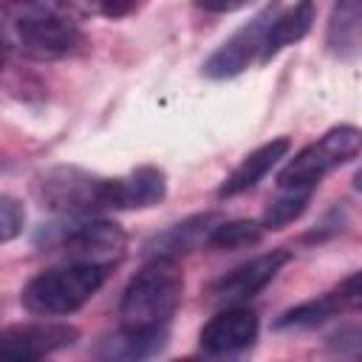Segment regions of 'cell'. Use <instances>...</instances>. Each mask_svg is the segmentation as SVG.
Masks as SVG:
<instances>
[{
  "mask_svg": "<svg viewBox=\"0 0 362 362\" xmlns=\"http://www.w3.org/2000/svg\"><path fill=\"white\" fill-rule=\"evenodd\" d=\"M6 54L14 48L25 59L51 62L82 51L85 34L71 17V6L59 3H6L3 6Z\"/></svg>",
  "mask_w": 362,
  "mask_h": 362,
  "instance_id": "cell-1",
  "label": "cell"
},
{
  "mask_svg": "<svg viewBox=\"0 0 362 362\" xmlns=\"http://www.w3.org/2000/svg\"><path fill=\"white\" fill-rule=\"evenodd\" d=\"M184 300V272L178 260H147L124 286L119 300V325L170 328Z\"/></svg>",
  "mask_w": 362,
  "mask_h": 362,
  "instance_id": "cell-2",
  "label": "cell"
},
{
  "mask_svg": "<svg viewBox=\"0 0 362 362\" xmlns=\"http://www.w3.org/2000/svg\"><path fill=\"white\" fill-rule=\"evenodd\" d=\"M110 269L88 263H62L34 274L23 291L20 303L34 317H68L85 308L96 291L107 283Z\"/></svg>",
  "mask_w": 362,
  "mask_h": 362,
  "instance_id": "cell-3",
  "label": "cell"
},
{
  "mask_svg": "<svg viewBox=\"0 0 362 362\" xmlns=\"http://www.w3.org/2000/svg\"><path fill=\"white\" fill-rule=\"evenodd\" d=\"M34 195L62 218H96L113 209V178L76 164H57L34 178Z\"/></svg>",
  "mask_w": 362,
  "mask_h": 362,
  "instance_id": "cell-4",
  "label": "cell"
},
{
  "mask_svg": "<svg viewBox=\"0 0 362 362\" xmlns=\"http://www.w3.org/2000/svg\"><path fill=\"white\" fill-rule=\"evenodd\" d=\"M34 243L59 249L65 263H88L110 272L124 260L127 252L124 229L107 218H68V223H48Z\"/></svg>",
  "mask_w": 362,
  "mask_h": 362,
  "instance_id": "cell-5",
  "label": "cell"
},
{
  "mask_svg": "<svg viewBox=\"0 0 362 362\" xmlns=\"http://www.w3.org/2000/svg\"><path fill=\"white\" fill-rule=\"evenodd\" d=\"M362 153V130L337 124L294 153L277 173V189H317V184Z\"/></svg>",
  "mask_w": 362,
  "mask_h": 362,
  "instance_id": "cell-6",
  "label": "cell"
},
{
  "mask_svg": "<svg viewBox=\"0 0 362 362\" xmlns=\"http://www.w3.org/2000/svg\"><path fill=\"white\" fill-rule=\"evenodd\" d=\"M277 11H280L277 3L260 6L249 20H243V23L204 59L201 74H204L206 79L223 82V79L240 76L249 65L260 62L263 48H266V37H269V28H272Z\"/></svg>",
  "mask_w": 362,
  "mask_h": 362,
  "instance_id": "cell-7",
  "label": "cell"
},
{
  "mask_svg": "<svg viewBox=\"0 0 362 362\" xmlns=\"http://www.w3.org/2000/svg\"><path fill=\"white\" fill-rule=\"evenodd\" d=\"M76 339L79 328L71 322H14L0 334V362H42Z\"/></svg>",
  "mask_w": 362,
  "mask_h": 362,
  "instance_id": "cell-8",
  "label": "cell"
},
{
  "mask_svg": "<svg viewBox=\"0 0 362 362\" xmlns=\"http://www.w3.org/2000/svg\"><path fill=\"white\" fill-rule=\"evenodd\" d=\"M288 260H291V252L288 249L263 252V255H257V257H252V260L229 269L218 280H212L209 288H206V300L209 303H218L223 308L243 305L246 300H252L255 294H260L280 274V269Z\"/></svg>",
  "mask_w": 362,
  "mask_h": 362,
  "instance_id": "cell-9",
  "label": "cell"
},
{
  "mask_svg": "<svg viewBox=\"0 0 362 362\" xmlns=\"http://www.w3.org/2000/svg\"><path fill=\"white\" fill-rule=\"evenodd\" d=\"M257 331H260L257 314L249 305H232V308H221L215 317L204 322V328L198 331V345L209 356H226L246 351L257 339Z\"/></svg>",
  "mask_w": 362,
  "mask_h": 362,
  "instance_id": "cell-10",
  "label": "cell"
},
{
  "mask_svg": "<svg viewBox=\"0 0 362 362\" xmlns=\"http://www.w3.org/2000/svg\"><path fill=\"white\" fill-rule=\"evenodd\" d=\"M221 223H223L221 212H195V215H189V218L167 226L164 232L153 235L144 243V255L150 260H156V257H161V260H178L184 255L206 246L209 238H212V232Z\"/></svg>",
  "mask_w": 362,
  "mask_h": 362,
  "instance_id": "cell-11",
  "label": "cell"
},
{
  "mask_svg": "<svg viewBox=\"0 0 362 362\" xmlns=\"http://www.w3.org/2000/svg\"><path fill=\"white\" fill-rule=\"evenodd\" d=\"M170 328H127L119 325L116 331L96 339L90 351V362H150L156 354L164 351Z\"/></svg>",
  "mask_w": 362,
  "mask_h": 362,
  "instance_id": "cell-12",
  "label": "cell"
},
{
  "mask_svg": "<svg viewBox=\"0 0 362 362\" xmlns=\"http://www.w3.org/2000/svg\"><path fill=\"white\" fill-rule=\"evenodd\" d=\"M288 150H291V141L286 136H280V139H272V141L255 147L252 153H246L240 158V164L221 181L218 198H235V195H243L252 187H257L283 158H288Z\"/></svg>",
  "mask_w": 362,
  "mask_h": 362,
  "instance_id": "cell-13",
  "label": "cell"
},
{
  "mask_svg": "<svg viewBox=\"0 0 362 362\" xmlns=\"http://www.w3.org/2000/svg\"><path fill=\"white\" fill-rule=\"evenodd\" d=\"M167 198V175L161 167L141 164L113 178V209H150Z\"/></svg>",
  "mask_w": 362,
  "mask_h": 362,
  "instance_id": "cell-14",
  "label": "cell"
},
{
  "mask_svg": "<svg viewBox=\"0 0 362 362\" xmlns=\"http://www.w3.org/2000/svg\"><path fill=\"white\" fill-rule=\"evenodd\" d=\"M314 17H317V8L314 3H294V6H280L272 28H269V37H266V48H263V57H260V65H266L269 59H274L283 48L300 42L311 25H314Z\"/></svg>",
  "mask_w": 362,
  "mask_h": 362,
  "instance_id": "cell-15",
  "label": "cell"
},
{
  "mask_svg": "<svg viewBox=\"0 0 362 362\" xmlns=\"http://www.w3.org/2000/svg\"><path fill=\"white\" fill-rule=\"evenodd\" d=\"M325 45L331 54L348 59L362 54V3H337L328 17V31H325Z\"/></svg>",
  "mask_w": 362,
  "mask_h": 362,
  "instance_id": "cell-16",
  "label": "cell"
},
{
  "mask_svg": "<svg viewBox=\"0 0 362 362\" xmlns=\"http://www.w3.org/2000/svg\"><path fill=\"white\" fill-rule=\"evenodd\" d=\"M311 195H314V189H277L263 209V218H260L263 229L272 232V229H283L291 221H297L305 212Z\"/></svg>",
  "mask_w": 362,
  "mask_h": 362,
  "instance_id": "cell-17",
  "label": "cell"
},
{
  "mask_svg": "<svg viewBox=\"0 0 362 362\" xmlns=\"http://www.w3.org/2000/svg\"><path fill=\"white\" fill-rule=\"evenodd\" d=\"M263 235H266V229H263L260 221L235 218V221H223V223L212 232L206 249H212V252H235V249H246V246L260 243Z\"/></svg>",
  "mask_w": 362,
  "mask_h": 362,
  "instance_id": "cell-18",
  "label": "cell"
},
{
  "mask_svg": "<svg viewBox=\"0 0 362 362\" xmlns=\"http://www.w3.org/2000/svg\"><path fill=\"white\" fill-rule=\"evenodd\" d=\"M337 314H339V308H337L331 291H325V294H320V297H311V300H305V303H300V305L283 311V314L274 320V328H277V331H286V328H311V325L325 322V320H331V317H337Z\"/></svg>",
  "mask_w": 362,
  "mask_h": 362,
  "instance_id": "cell-19",
  "label": "cell"
},
{
  "mask_svg": "<svg viewBox=\"0 0 362 362\" xmlns=\"http://www.w3.org/2000/svg\"><path fill=\"white\" fill-rule=\"evenodd\" d=\"M25 226V209L14 195H0V240L11 243L17 235H23Z\"/></svg>",
  "mask_w": 362,
  "mask_h": 362,
  "instance_id": "cell-20",
  "label": "cell"
},
{
  "mask_svg": "<svg viewBox=\"0 0 362 362\" xmlns=\"http://www.w3.org/2000/svg\"><path fill=\"white\" fill-rule=\"evenodd\" d=\"M331 297H334L339 314L362 311V269H356L354 274L342 277V280L331 288Z\"/></svg>",
  "mask_w": 362,
  "mask_h": 362,
  "instance_id": "cell-21",
  "label": "cell"
},
{
  "mask_svg": "<svg viewBox=\"0 0 362 362\" xmlns=\"http://www.w3.org/2000/svg\"><path fill=\"white\" fill-rule=\"evenodd\" d=\"M85 11H96V14H102V17H124V14H133V11H139V6L136 3H93V6H85Z\"/></svg>",
  "mask_w": 362,
  "mask_h": 362,
  "instance_id": "cell-22",
  "label": "cell"
},
{
  "mask_svg": "<svg viewBox=\"0 0 362 362\" xmlns=\"http://www.w3.org/2000/svg\"><path fill=\"white\" fill-rule=\"evenodd\" d=\"M351 334H356L359 339H342V345H345V342H351L354 348H362V331H351Z\"/></svg>",
  "mask_w": 362,
  "mask_h": 362,
  "instance_id": "cell-23",
  "label": "cell"
},
{
  "mask_svg": "<svg viewBox=\"0 0 362 362\" xmlns=\"http://www.w3.org/2000/svg\"><path fill=\"white\" fill-rule=\"evenodd\" d=\"M356 189H362V170L356 173Z\"/></svg>",
  "mask_w": 362,
  "mask_h": 362,
  "instance_id": "cell-24",
  "label": "cell"
},
{
  "mask_svg": "<svg viewBox=\"0 0 362 362\" xmlns=\"http://www.w3.org/2000/svg\"><path fill=\"white\" fill-rule=\"evenodd\" d=\"M175 362H201V359H192V356H187V359H175Z\"/></svg>",
  "mask_w": 362,
  "mask_h": 362,
  "instance_id": "cell-25",
  "label": "cell"
}]
</instances>
